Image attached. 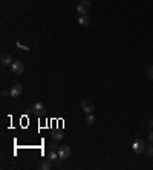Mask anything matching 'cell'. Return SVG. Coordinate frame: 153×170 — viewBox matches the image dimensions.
Returning <instances> with one entry per match:
<instances>
[{"instance_id":"6da1fadb","label":"cell","mask_w":153,"mask_h":170,"mask_svg":"<svg viewBox=\"0 0 153 170\" xmlns=\"http://www.w3.org/2000/svg\"><path fill=\"white\" fill-rule=\"evenodd\" d=\"M31 110H32L37 116H43V115L46 113V107H45L43 103H34V104L31 106Z\"/></svg>"},{"instance_id":"7a4b0ae2","label":"cell","mask_w":153,"mask_h":170,"mask_svg":"<svg viewBox=\"0 0 153 170\" xmlns=\"http://www.w3.org/2000/svg\"><path fill=\"white\" fill-rule=\"evenodd\" d=\"M11 72L16 74V75H22V74L25 72L23 63H22V61H13V65H11Z\"/></svg>"},{"instance_id":"3957f363","label":"cell","mask_w":153,"mask_h":170,"mask_svg":"<svg viewBox=\"0 0 153 170\" xmlns=\"http://www.w3.org/2000/svg\"><path fill=\"white\" fill-rule=\"evenodd\" d=\"M132 150L135 152V153H142L144 150H145V144H144V141L142 139H135L133 141V144H132Z\"/></svg>"},{"instance_id":"277c9868","label":"cell","mask_w":153,"mask_h":170,"mask_svg":"<svg viewBox=\"0 0 153 170\" xmlns=\"http://www.w3.org/2000/svg\"><path fill=\"white\" fill-rule=\"evenodd\" d=\"M90 9V2H87V0H84V2H80L78 6H77V11L80 13V16H86Z\"/></svg>"},{"instance_id":"5b68a950","label":"cell","mask_w":153,"mask_h":170,"mask_svg":"<svg viewBox=\"0 0 153 170\" xmlns=\"http://www.w3.org/2000/svg\"><path fill=\"white\" fill-rule=\"evenodd\" d=\"M58 156H60V161H64L71 156V147L69 146H61L58 147Z\"/></svg>"},{"instance_id":"8992f818","label":"cell","mask_w":153,"mask_h":170,"mask_svg":"<svg viewBox=\"0 0 153 170\" xmlns=\"http://www.w3.org/2000/svg\"><path fill=\"white\" fill-rule=\"evenodd\" d=\"M22 92H23V86H22V84H14V86L9 89V97L19 98V97L22 95Z\"/></svg>"},{"instance_id":"52a82bcc","label":"cell","mask_w":153,"mask_h":170,"mask_svg":"<svg viewBox=\"0 0 153 170\" xmlns=\"http://www.w3.org/2000/svg\"><path fill=\"white\" fill-rule=\"evenodd\" d=\"M81 109H83L84 113H92L93 109H95V106H93V103H92L90 100H84V101L81 103Z\"/></svg>"},{"instance_id":"ba28073f","label":"cell","mask_w":153,"mask_h":170,"mask_svg":"<svg viewBox=\"0 0 153 170\" xmlns=\"http://www.w3.org/2000/svg\"><path fill=\"white\" fill-rule=\"evenodd\" d=\"M0 63H2L3 66H8V65H13V57L9 54H2V57H0Z\"/></svg>"},{"instance_id":"9c48e42d","label":"cell","mask_w":153,"mask_h":170,"mask_svg":"<svg viewBox=\"0 0 153 170\" xmlns=\"http://www.w3.org/2000/svg\"><path fill=\"white\" fill-rule=\"evenodd\" d=\"M51 162H55V161H60V156H58V152H55V150H49L48 152V156H46Z\"/></svg>"},{"instance_id":"30bf717a","label":"cell","mask_w":153,"mask_h":170,"mask_svg":"<svg viewBox=\"0 0 153 170\" xmlns=\"http://www.w3.org/2000/svg\"><path fill=\"white\" fill-rule=\"evenodd\" d=\"M78 23H80L81 26H89V25H90V19L87 17V14H86V16H80Z\"/></svg>"},{"instance_id":"8fae6325","label":"cell","mask_w":153,"mask_h":170,"mask_svg":"<svg viewBox=\"0 0 153 170\" xmlns=\"http://www.w3.org/2000/svg\"><path fill=\"white\" fill-rule=\"evenodd\" d=\"M40 168H42V170H49V168H51V161H49L48 158H46V161H42V162H40Z\"/></svg>"},{"instance_id":"7c38bea8","label":"cell","mask_w":153,"mask_h":170,"mask_svg":"<svg viewBox=\"0 0 153 170\" xmlns=\"http://www.w3.org/2000/svg\"><path fill=\"white\" fill-rule=\"evenodd\" d=\"M86 124H89V126H92L93 123H95V116L92 115V113H87V116H86V121H84Z\"/></svg>"},{"instance_id":"4fadbf2b","label":"cell","mask_w":153,"mask_h":170,"mask_svg":"<svg viewBox=\"0 0 153 170\" xmlns=\"http://www.w3.org/2000/svg\"><path fill=\"white\" fill-rule=\"evenodd\" d=\"M52 136H54V139H55V141H60V139H63V138H64V135H63V132H61V130L55 132Z\"/></svg>"},{"instance_id":"5bb4252c","label":"cell","mask_w":153,"mask_h":170,"mask_svg":"<svg viewBox=\"0 0 153 170\" xmlns=\"http://www.w3.org/2000/svg\"><path fill=\"white\" fill-rule=\"evenodd\" d=\"M145 74H147V77H148L150 80H153V66H148V68L145 69Z\"/></svg>"},{"instance_id":"9a60e30c","label":"cell","mask_w":153,"mask_h":170,"mask_svg":"<svg viewBox=\"0 0 153 170\" xmlns=\"http://www.w3.org/2000/svg\"><path fill=\"white\" fill-rule=\"evenodd\" d=\"M57 149H58V144H57V141L54 139V141L49 144V150H57Z\"/></svg>"},{"instance_id":"2e32d148","label":"cell","mask_w":153,"mask_h":170,"mask_svg":"<svg viewBox=\"0 0 153 170\" xmlns=\"http://www.w3.org/2000/svg\"><path fill=\"white\" fill-rule=\"evenodd\" d=\"M145 153L150 155V156L153 155V144H151V146H145Z\"/></svg>"},{"instance_id":"e0dca14e","label":"cell","mask_w":153,"mask_h":170,"mask_svg":"<svg viewBox=\"0 0 153 170\" xmlns=\"http://www.w3.org/2000/svg\"><path fill=\"white\" fill-rule=\"evenodd\" d=\"M17 46H19V48H22L23 51H31V48H29V46H25V45H22L20 42H17Z\"/></svg>"},{"instance_id":"ac0fdd59","label":"cell","mask_w":153,"mask_h":170,"mask_svg":"<svg viewBox=\"0 0 153 170\" xmlns=\"http://www.w3.org/2000/svg\"><path fill=\"white\" fill-rule=\"evenodd\" d=\"M148 139H150V142H151V144H153V132H151V133H150V136H148Z\"/></svg>"},{"instance_id":"d6986e66","label":"cell","mask_w":153,"mask_h":170,"mask_svg":"<svg viewBox=\"0 0 153 170\" xmlns=\"http://www.w3.org/2000/svg\"><path fill=\"white\" fill-rule=\"evenodd\" d=\"M148 124H150V126L153 127V120H150V123H148Z\"/></svg>"},{"instance_id":"ffe728a7","label":"cell","mask_w":153,"mask_h":170,"mask_svg":"<svg viewBox=\"0 0 153 170\" xmlns=\"http://www.w3.org/2000/svg\"><path fill=\"white\" fill-rule=\"evenodd\" d=\"M81 2H84V0H81Z\"/></svg>"}]
</instances>
